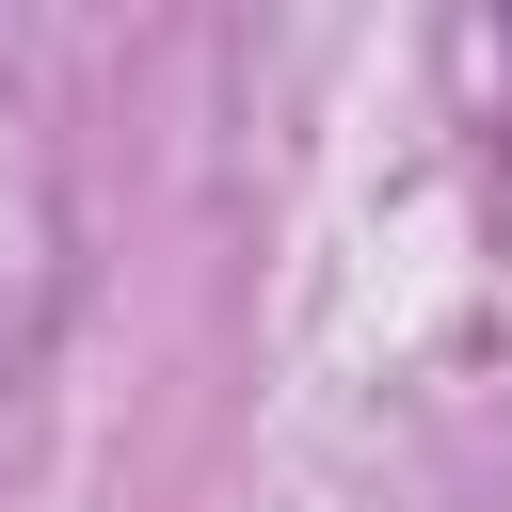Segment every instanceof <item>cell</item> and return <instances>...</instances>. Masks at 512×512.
<instances>
[{
	"label": "cell",
	"instance_id": "obj_1",
	"mask_svg": "<svg viewBox=\"0 0 512 512\" xmlns=\"http://www.w3.org/2000/svg\"><path fill=\"white\" fill-rule=\"evenodd\" d=\"M496 48H512V0H496Z\"/></svg>",
	"mask_w": 512,
	"mask_h": 512
}]
</instances>
